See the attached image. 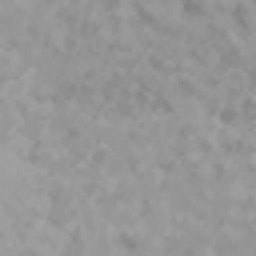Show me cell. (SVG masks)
<instances>
[{"instance_id": "6da1fadb", "label": "cell", "mask_w": 256, "mask_h": 256, "mask_svg": "<svg viewBox=\"0 0 256 256\" xmlns=\"http://www.w3.org/2000/svg\"><path fill=\"white\" fill-rule=\"evenodd\" d=\"M112 244H116V252H120V256H144V240H140L136 232H116V236H112Z\"/></svg>"}, {"instance_id": "7a4b0ae2", "label": "cell", "mask_w": 256, "mask_h": 256, "mask_svg": "<svg viewBox=\"0 0 256 256\" xmlns=\"http://www.w3.org/2000/svg\"><path fill=\"white\" fill-rule=\"evenodd\" d=\"M228 16H232V24H236L240 36L252 32V16H248V4H244V0H232V4H228Z\"/></svg>"}, {"instance_id": "3957f363", "label": "cell", "mask_w": 256, "mask_h": 256, "mask_svg": "<svg viewBox=\"0 0 256 256\" xmlns=\"http://www.w3.org/2000/svg\"><path fill=\"white\" fill-rule=\"evenodd\" d=\"M216 124H220L224 132H236V128L244 124V116L236 112V104H220V108H216Z\"/></svg>"}, {"instance_id": "277c9868", "label": "cell", "mask_w": 256, "mask_h": 256, "mask_svg": "<svg viewBox=\"0 0 256 256\" xmlns=\"http://www.w3.org/2000/svg\"><path fill=\"white\" fill-rule=\"evenodd\" d=\"M132 16H136L140 28H160V20H156V12L148 8V0H132Z\"/></svg>"}, {"instance_id": "5b68a950", "label": "cell", "mask_w": 256, "mask_h": 256, "mask_svg": "<svg viewBox=\"0 0 256 256\" xmlns=\"http://www.w3.org/2000/svg\"><path fill=\"white\" fill-rule=\"evenodd\" d=\"M180 12H184L188 20H204V16H208V4H204V0H180Z\"/></svg>"}, {"instance_id": "8992f818", "label": "cell", "mask_w": 256, "mask_h": 256, "mask_svg": "<svg viewBox=\"0 0 256 256\" xmlns=\"http://www.w3.org/2000/svg\"><path fill=\"white\" fill-rule=\"evenodd\" d=\"M24 256H44V252H36V248H28V252H24Z\"/></svg>"}]
</instances>
